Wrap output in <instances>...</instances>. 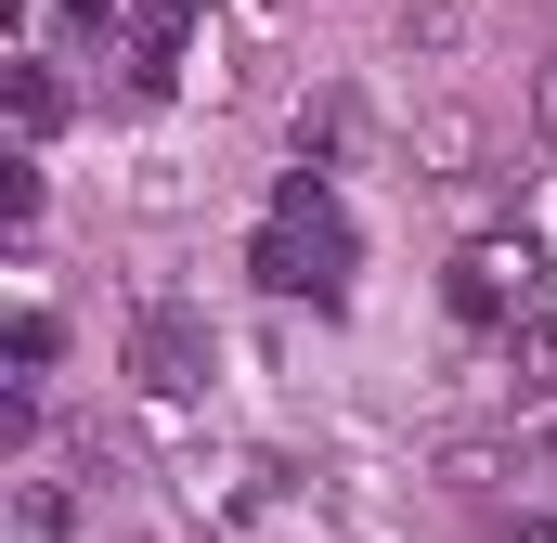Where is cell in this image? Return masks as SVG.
Instances as JSON below:
<instances>
[{
    "instance_id": "obj_8",
    "label": "cell",
    "mask_w": 557,
    "mask_h": 543,
    "mask_svg": "<svg viewBox=\"0 0 557 543\" xmlns=\"http://www.w3.org/2000/svg\"><path fill=\"white\" fill-rule=\"evenodd\" d=\"M13 518H26V543H65V518H78V505H65L52 479H26V492H13Z\"/></svg>"
},
{
    "instance_id": "obj_7",
    "label": "cell",
    "mask_w": 557,
    "mask_h": 543,
    "mask_svg": "<svg viewBox=\"0 0 557 543\" xmlns=\"http://www.w3.org/2000/svg\"><path fill=\"white\" fill-rule=\"evenodd\" d=\"M52 350H65V337H52V311H13V376H26V389L52 376Z\"/></svg>"
},
{
    "instance_id": "obj_9",
    "label": "cell",
    "mask_w": 557,
    "mask_h": 543,
    "mask_svg": "<svg viewBox=\"0 0 557 543\" xmlns=\"http://www.w3.org/2000/svg\"><path fill=\"white\" fill-rule=\"evenodd\" d=\"M545 142H557V65H545Z\"/></svg>"
},
{
    "instance_id": "obj_3",
    "label": "cell",
    "mask_w": 557,
    "mask_h": 543,
    "mask_svg": "<svg viewBox=\"0 0 557 543\" xmlns=\"http://www.w3.org/2000/svg\"><path fill=\"white\" fill-rule=\"evenodd\" d=\"M208 363H221V350H208V324H195V311H169V298H143V311H131V376L156 389V402L208 389Z\"/></svg>"
},
{
    "instance_id": "obj_1",
    "label": "cell",
    "mask_w": 557,
    "mask_h": 543,
    "mask_svg": "<svg viewBox=\"0 0 557 543\" xmlns=\"http://www.w3.org/2000/svg\"><path fill=\"white\" fill-rule=\"evenodd\" d=\"M247 272H260L273 298H311V311L350 298V220H337L324 168H285V194H273V220H260V247H247Z\"/></svg>"
},
{
    "instance_id": "obj_4",
    "label": "cell",
    "mask_w": 557,
    "mask_h": 543,
    "mask_svg": "<svg viewBox=\"0 0 557 543\" xmlns=\"http://www.w3.org/2000/svg\"><path fill=\"white\" fill-rule=\"evenodd\" d=\"M52 130H65V78H52V65L26 52V65H13V142L39 155V142H52Z\"/></svg>"
},
{
    "instance_id": "obj_5",
    "label": "cell",
    "mask_w": 557,
    "mask_h": 543,
    "mask_svg": "<svg viewBox=\"0 0 557 543\" xmlns=\"http://www.w3.org/2000/svg\"><path fill=\"white\" fill-rule=\"evenodd\" d=\"M416 155L441 168V181H467V155H480V117H467V104H428V117H416Z\"/></svg>"
},
{
    "instance_id": "obj_2",
    "label": "cell",
    "mask_w": 557,
    "mask_h": 543,
    "mask_svg": "<svg viewBox=\"0 0 557 543\" xmlns=\"http://www.w3.org/2000/svg\"><path fill=\"white\" fill-rule=\"evenodd\" d=\"M467 324H493V337H519L532 311H545V247L532 233H480V247H454V285H441Z\"/></svg>"
},
{
    "instance_id": "obj_6",
    "label": "cell",
    "mask_w": 557,
    "mask_h": 543,
    "mask_svg": "<svg viewBox=\"0 0 557 543\" xmlns=\"http://www.w3.org/2000/svg\"><path fill=\"white\" fill-rule=\"evenodd\" d=\"M506 363H519V402H545V414H557V311H532V324L506 337Z\"/></svg>"
}]
</instances>
